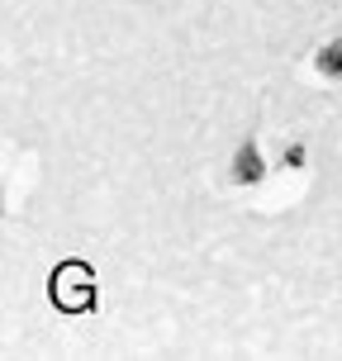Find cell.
<instances>
[{
  "instance_id": "obj_1",
  "label": "cell",
  "mask_w": 342,
  "mask_h": 361,
  "mask_svg": "<svg viewBox=\"0 0 342 361\" xmlns=\"http://www.w3.org/2000/svg\"><path fill=\"white\" fill-rule=\"evenodd\" d=\"M53 305L62 314H90L95 309V281H90V267L81 262H62L53 271Z\"/></svg>"
},
{
  "instance_id": "obj_2",
  "label": "cell",
  "mask_w": 342,
  "mask_h": 361,
  "mask_svg": "<svg viewBox=\"0 0 342 361\" xmlns=\"http://www.w3.org/2000/svg\"><path fill=\"white\" fill-rule=\"evenodd\" d=\"M319 72H328V76H342V43H328L324 53H319Z\"/></svg>"
},
{
  "instance_id": "obj_3",
  "label": "cell",
  "mask_w": 342,
  "mask_h": 361,
  "mask_svg": "<svg viewBox=\"0 0 342 361\" xmlns=\"http://www.w3.org/2000/svg\"><path fill=\"white\" fill-rule=\"evenodd\" d=\"M238 180H257L262 176V166H257V147H243V157H238Z\"/></svg>"
}]
</instances>
